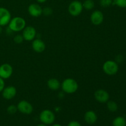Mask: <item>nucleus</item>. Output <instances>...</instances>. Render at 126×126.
Listing matches in <instances>:
<instances>
[{"label":"nucleus","instance_id":"f257e3e1","mask_svg":"<svg viewBox=\"0 0 126 126\" xmlns=\"http://www.w3.org/2000/svg\"><path fill=\"white\" fill-rule=\"evenodd\" d=\"M79 85L77 81L74 79L68 78L63 81L61 83V87L63 92L68 94H73L78 90Z\"/></svg>","mask_w":126,"mask_h":126},{"label":"nucleus","instance_id":"f03ea898","mask_svg":"<svg viewBox=\"0 0 126 126\" xmlns=\"http://www.w3.org/2000/svg\"><path fill=\"white\" fill-rule=\"evenodd\" d=\"M26 27V21L22 17H14L11 18L8 24V28L13 32H19Z\"/></svg>","mask_w":126,"mask_h":126},{"label":"nucleus","instance_id":"7ed1b4c3","mask_svg":"<svg viewBox=\"0 0 126 126\" xmlns=\"http://www.w3.org/2000/svg\"><path fill=\"white\" fill-rule=\"evenodd\" d=\"M55 116L54 112L50 110H44L39 114V120L42 124L46 125H51L54 123Z\"/></svg>","mask_w":126,"mask_h":126},{"label":"nucleus","instance_id":"20e7f679","mask_svg":"<svg viewBox=\"0 0 126 126\" xmlns=\"http://www.w3.org/2000/svg\"><path fill=\"white\" fill-rule=\"evenodd\" d=\"M105 73L109 76H113L118 73L119 70V66L118 63L113 60H107L105 62L102 66Z\"/></svg>","mask_w":126,"mask_h":126},{"label":"nucleus","instance_id":"39448f33","mask_svg":"<svg viewBox=\"0 0 126 126\" xmlns=\"http://www.w3.org/2000/svg\"><path fill=\"white\" fill-rule=\"evenodd\" d=\"M68 11L69 14L71 16H73V17L79 16L83 11L82 3L80 2L79 1H77V0L72 1L69 4Z\"/></svg>","mask_w":126,"mask_h":126},{"label":"nucleus","instance_id":"423d86ee","mask_svg":"<svg viewBox=\"0 0 126 126\" xmlns=\"http://www.w3.org/2000/svg\"><path fill=\"white\" fill-rule=\"evenodd\" d=\"M17 110L23 114H30L33 111V107L28 101L21 100L17 103Z\"/></svg>","mask_w":126,"mask_h":126},{"label":"nucleus","instance_id":"0eeeda50","mask_svg":"<svg viewBox=\"0 0 126 126\" xmlns=\"http://www.w3.org/2000/svg\"><path fill=\"white\" fill-rule=\"evenodd\" d=\"M22 36L24 40L32 41L36 36V30L33 26H26L22 30Z\"/></svg>","mask_w":126,"mask_h":126},{"label":"nucleus","instance_id":"6e6552de","mask_svg":"<svg viewBox=\"0 0 126 126\" xmlns=\"http://www.w3.org/2000/svg\"><path fill=\"white\" fill-rule=\"evenodd\" d=\"M11 18V14L7 9L0 7V26L5 27L8 25Z\"/></svg>","mask_w":126,"mask_h":126},{"label":"nucleus","instance_id":"1a4fd4ad","mask_svg":"<svg viewBox=\"0 0 126 126\" xmlns=\"http://www.w3.org/2000/svg\"><path fill=\"white\" fill-rule=\"evenodd\" d=\"M13 68L10 64L4 63L0 65V77L3 79L10 78L13 74Z\"/></svg>","mask_w":126,"mask_h":126},{"label":"nucleus","instance_id":"9d476101","mask_svg":"<svg viewBox=\"0 0 126 126\" xmlns=\"http://www.w3.org/2000/svg\"><path fill=\"white\" fill-rule=\"evenodd\" d=\"M90 20L91 23L94 25H100L104 20V16L103 12L99 10H95L91 14Z\"/></svg>","mask_w":126,"mask_h":126},{"label":"nucleus","instance_id":"9b49d317","mask_svg":"<svg viewBox=\"0 0 126 126\" xmlns=\"http://www.w3.org/2000/svg\"><path fill=\"white\" fill-rule=\"evenodd\" d=\"M94 98L100 103H105L109 100L110 94L104 89H98L94 92Z\"/></svg>","mask_w":126,"mask_h":126},{"label":"nucleus","instance_id":"f8f14e48","mask_svg":"<svg viewBox=\"0 0 126 126\" xmlns=\"http://www.w3.org/2000/svg\"><path fill=\"white\" fill-rule=\"evenodd\" d=\"M2 94V97L5 100H12L16 97V94H17V89H16V87L13 86H5L4 89L1 92Z\"/></svg>","mask_w":126,"mask_h":126},{"label":"nucleus","instance_id":"ddd939ff","mask_svg":"<svg viewBox=\"0 0 126 126\" xmlns=\"http://www.w3.org/2000/svg\"><path fill=\"white\" fill-rule=\"evenodd\" d=\"M32 47L34 52L37 53H42L45 50L46 44L43 40L36 38L32 41Z\"/></svg>","mask_w":126,"mask_h":126},{"label":"nucleus","instance_id":"4468645a","mask_svg":"<svg viewBox=\"0 0 126 126\" xmlns=\"http://www.w3.org/2000/svg\"><path fill=\"white\" fill-rule=\"evenodd\" d=\"M28 12L32 17H38L43 14V8L38 4H31L28 7Z\"/></svg>","mask_w":126,"mask_h":126},{"label":"nucleus","instance_id":"2eb2a0df","mask_svg":"<svg viewBox=\"0 0 126 126\" xmlns=\"http://www.w3.org/2000/svg\"><path fill=\"white\" fill-rule=\"evenodd\" d=\"M84 119L85 122L87 124L92 125L97 121L98 117H97V114L94 111L89 110L85 113L84 116Z\"/></svg>","mask_w":126,"mask_h":126},{"label":"nucleus","instance_id":"dca6fc26","mask_svg":"<svg viewBox=\"0 0 126 126\" xmlns=\"http://www.w3.org/2000/svg\"><path fill=\"white\" fill-rule=\"evenodd\" d=\"M47 86L52 91H57L61 87V82L56 78H50L47 82Z\"/></svg>","mask_w":126,"mask_h":126},{"label":"nucleus","instance_id":"f3484780","mask_svg":"<svg viewBox=\"0 0 126 126\" xmlns=\"http://www.w3.org/2000/svg\"><path fill=\"white\" fill-rule=\"evenodd\" d=\"M112 124L113 126H126V119L123 116H118L113 119Z\"/></svg>","mask_w":126,"mask_h":126},{"label":"nucleus","instance_id":"a211bd4d","mask_svg":"<svg viewBox=\"0 0 126 126\" xmlns=\"http://www.w3.org/2000/svg\"><path fill=\"white\" fill-rule=\"evenodd\" d=\"M107 109L111 112H115L118 110V104L114 101L108 100L107 102Z\"/></svg>","mask_w":126,"mask_h":126},{"label":"nucleus","instance_id":"6ab92c4d","mask_svg":"<svg viewBox=\"0 0 126 126\" xmlns=\"http://www.w3.org/2000/svg\"><path fill=\"white\" fill-rule=\"evenodd\" d=\"M83 9H85L87 11H91L94 7L95 3L93 0H86L82 3Z\"/></svg>","mask_w":126,"mask_h":126},{"label":"nucleus","instance_id":"aec40b11","mask_svg":"<svg viewBox=\"0 0 126 126\" xmlns=\"http://www.w3.org/2000/svg\"><path fill=\"white\" fill-rule=\"evenodd\" d=\"M6 111H7V113H8V114H14L17 113L18 110H17V106L14 105H11L7 107Z\"/></svg>","mask_w":126,"mask_h":126},{"label":"nucleus","instance_id":"412c9836","mask_svg":"<svg viewBox=\"0 0 126 126\" xmlns=\"http://www.w3.org/2000/svg\"><path fill=\"white\" fill-rule=\"evenodd\" d=\"M113 4L121 8L126 7V0H113Z\"/></svg>","mask_w":126,"mask_h":126},{"label":"nucleus","instance_id":"4be33fe9","mask_svg":"<svg viewBox=\"0 0 126 126\" xmlns=\"http://www.w3.org/2000/svg\"><path fill=\"white\" fill-rule=\"evenodd\" d=\"M14 42L16 44H22V43L24 41V39H23V37L22 36V34H17L16 35H15V36L14 37Z\"/></svg>","mask_w":126,"mask_h":126},{"label":"nucleus","instance_id":"5701e85b","mask_svg":"<svg viewBox=\"0 0 126 126\" xmlns=\"http://www.w3.org/2000/svg\"><path fill=\"white\" fill-rule=\"evenodd\" d=\"M113 4V0H100V4L103 7H107Z\"/></svg>","mask_w":126,"mask_h":126},{"label":"nucleus","instance_id":"b1692460","mask_svg":"<svg viewBox=\"0 0 126 126\" xmlns=\"http://www.w3.org/2000/svg\"><path fill=\"white\" fill-rule=\"evenodd\" d=\"M53 10L50 7H45L43 9V14L45 16H50L52 14Z\"/></svg>","mask_w":126,"mask_h":126},{"label":"nucleus","instance_id":"393cba45","mask_svg":"<svg viewBox=\"0 0 126 126\" xmlns=\"http://www.w3.org/2000/svg\"><path fill=\"white\" fill-rule=\"evenodd\" d=\"M67 126H82L81 123L77 121H71L68 124Z\"/></svg>","mask_w":126,"mask_h":126},{"label":"nucleus","instance_id":"a878e982","mask_svg":"<svg viewBox=\"0 0 126 126\" xmlns=\"http://www.w3.org/2000/svg\"><path fill=\"white\" fill-rule=\"evenodd\" d=\"M4 87H5L4 79H3L1 78L0 77V93H1V92H2V90L4 89Z\"/></svg>","mask_w":126,"mask_h":126},{"label":"nucleus","instance_id":"bb28decb","mask_svg":"<svg viewBox=\"0 0 126 126\" xmlns=\"http://www.w3.org/2000/svg\"><path fill=\"white\" fill-rule=\"evenodd\" d=\"M39 3H43V2H45L47 0H36Z\"/></svg>","mask_w":126,"mask_h":126},{"label":"nucleus","instance_id":"cd10ccee","mask_svg":"<svg viewBox=\"0 0 126 126\" xmlns=\"http://www.w3.org/2000/svg\"><path fill=\"white\" fill-rule=\"evenodd\" d=\"M51 126H62L60 124H52Z\"/></svg>","mask_w":126,"mask_h":126},{"label":"nucleus","instance_id":"c85d7f7f","mask_svg":"<svg viewBox=\"0 0 126 126\" xmlns=\"http://www.w3.org/2000/svg\"><path fill=\"white\" fill-rule=\"evenodd\" d=\"M48 126L47 125H46V124H38V126Z\"/></svg>","mask_w":126,"mask_h":126},{"label":"nucleus","instance_id":"c756f323","mask_svg":"<svg viewBox=\"0 0 126 126\" xmlns=\"http://www.w3.org/2000/svg\"><path fill=\"white\" fill-rule=\"evenodd\" d=\"M2 27H1V26H0V34H1V33H2Z\"/></svg>","mask_w":126,"mask_h":126}]
</instances>
